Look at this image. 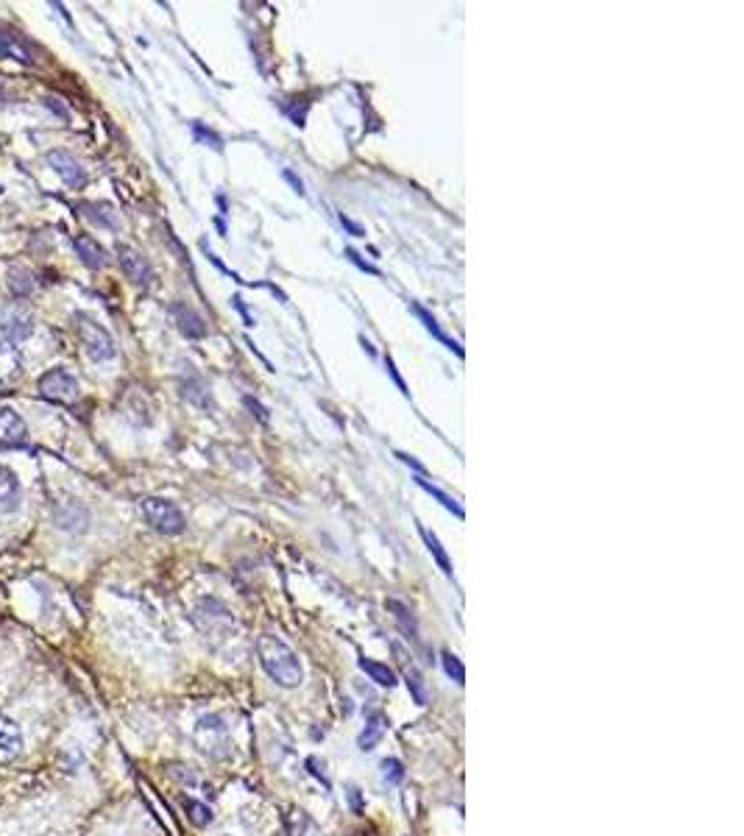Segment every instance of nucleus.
<instances>
[{
	"mask_svg": "<svg viewBox=\"0 0 744 836\" xmlns=\"http://www.w3.org/2000/svg\"><path fill=\"white\" fill-rule=\"evenodd\" d=\"M257 655L265 669V675L274 680L282 689H296L304 680V667H301L299 655L293 653L288 641L279 639L274 633H262L257 639Z\"/></svg>",
	"mask_w": 744,
	"mask_h": 836,
	"instance_id": "f257e3e1",
	"label": "nucleus"
},
{
	"mask_svg": "<svg viewBox=\"0 0 744 836\" xmlns=\"http://www.w3.org/2000/svg\"><path fill=\"white\" fill-rule=\"evenodd\" d=\"M76 321H79L81 346H84V352H87V357H90L92 363H109V360H115L118 349H115L112 335H109L95 318H90V315H79Z\"/></svg>",
	"mask_w": 744,
	"mask_h": 836,
	"instance_id": "f03ea898",
	"label": "nucleus"
},
{
	"mask_svg": "<svg viewBox=\"0 0 744 836\" xmlns=\"http://www.w3.org/2000/svg\"><path fill=\"white\" fill-rule=\"evenodd\" d=\"M143 516H145V522L151 524L157 533H162V536H179V533L187 530V519H184V513L176 508L173 502H168V499H159V497L143 499Z\"/></svg>",
	"mask_w": 744,
	"mask_h": 836,
	"instance_id": "7ed1b4c3",
	"label": "nucleus"
},
{
	"mask_svg": "<svg viewBox=\"0 0 744 836\" xmlns=\"http://www.w3.org/2000/svg\"><path fill=\"white\" fill-rule=\"evenodd\" d=\"M40 393L48 402L70 405L79 399V382L73 374H67L65 368H51L40 377Z\"/></svg>",
	"mask_w": 744,
	"mask_h": 836,
	"instance_id": "20e7f679",
	"label": "nucleus"
},
{
	"mask_svg": "<svg viewBox=\"0 0 744 836\" xmlns=\"http://www.w3.org/2000/svg\"><path fill=\"white\" fill-rule=\"evenodd\" d=\"M34 332V318L20 304H6L0 307V335L9 343H20Z\"/></svg>",
	"mask_w": 744,
	"mask_h": 836,
	"instance_id": "39448f33",
	"label": "nucleus"
},
{
	"mask_svg": "<svg viewBox=\"0 0 744 836\" xmlns=\"http://www.w3.org/2000/svg\"><path fill=\"white\" fill-rule=\"evenodd\" d=\"M391 647H393V655H396V658H399V664H402V678H405L407 689H410V697L416 700V706H427V700H430L427 680H424V675H421V669L413 664V653H407L399 641H393Z\"/></svg>",
	"mask_w": 744,
	"mask_h": 836,
	"instance_id": "423d86ee",
	"label": "nucleus"
},
{
	"mask_svg": "<svg viewBox=\"0 0 744 836\" xmlns=\"http://www.w3.org/2000/svg\"><path fill=\"white\" fill-rule=\"evenodd\" d=\"M118 260H120V268H123V274L129 276L134 285L148 288V285L154 282V271H151V265H148V260H145L143 254H140L137 249H131V246H118Z\"/></svg>",
	"mask_w": 744,
	"mask_h": 836,
	"instance_id": "0eeeda50",
	"label": "nucleus"
},
{
	"mask_svg": "<svg viewBox=\"0 0 744 836\" xmlns=\"http://www.w3.org/2000/svg\"><path fill=\"white\" fill-rule=\"evenodd\" d=\"M28 441V427L14 407H0V446L17 449Z\"/></svg>",
	"mask_w": 744,
	"mask_h": 836,
	"instance_id": "6e6552de",
	"label": "nucleus"
},
{
	"mask_svg": "<svg viewBox=\"0 0 744 836\" xmlns=\"http://www.w3.org/2000/svg\"><path fill=\"white\" fill-rule=\"evenodd\" d=\"M196 742L204 753H209V756H221V750H218V747H226V728H223L221 719L218 717L198 719Z\"/></svg>",
	"mask_w": 744,
	"mask_h": 836,
	"instance_id": "1a4fd4ad",
	"label": "nucleus"
},
{
	"mask_svg": "<svg viewBox=\"0 0 744 836\" xmlns=\"http://www.w3.org/2000/svg\"><path fill=\"white\" fill-rule=\"evenodd\" d=\"M45 159H48V165L62 176V182H65L67 187H84V184H87L84 168H81L79 162L70 157L67 151H48Z\"/></svg>",
	"mask_w": 744,
	"mask_h": 836,
	"instance_id": "9d476101",
	"label": "nucleus"
},
{
	"mask_svg": "<svg viewBox=\"0 0 744 836\" xmlns=\"http://www.w3.org/2000/svg\"><path fill=\"white\" fill-rule=\"evenodd\" d=\"M170 313H173V321H176V327H179V332H182L184 338H204L207 335V324H204V318L190 307V304H173L170 307Z\"/></svg>",
	"mask_w": 744,
	"mask_h": 836,
	"instance_id": "9b49d317",
	"label": "nucleus"
},
{
	"mask_svg": "<svg viewBox=\"0 0 744 836\" xmlns=\"http://www.w3.org/2000/svg\"><path fill=\"white\" fill-rule=\"evenodd\" d=\"M23 750V733L17 728V722L9 717H0V764H9L20 756Z\"/></svg>",
	"mask_w": 744,
	"mask_h": 836,
	"instance_id": "f8f14e48",
	"label": "nucleus"
},
{
	"mask_svg": "<svg viewBox=\"0 0 744 836\" xmlns=\"http://www.w3.org/2000/svg\"><path fill=\"white\" fill-rule=\"evenodd\" d=\"M23 377V357L17 346L0 338V385H12Z\"/></svg>",
	"mask_w": 744,
	"mask_h": 836,
	"instance_id": "ddd939ff",
	"label": "nucleus"
},
{
	"mask_svg": "<svg viewBox=\"0 0 744 836\" xmlns=\"http://www.w3.org/2000/svg\"><path fill=\"white\" fill-rule=\"evenodd\" d=\"M73 246H76L81 262H84L90 271H98V268H104L106 262H109V254H106L104 246H101L98 240H92L90 235H79L73 240Z\"/></svg>",
	"mask_w": 744,
	"mask_h": 836,
	"instance_id": "4468645a",
	"label": "nucleus"
},
{
	"mask_svg": "<svg viewBox=\"0 0 744 836\" xmlns=\"http://www.w3.org/2000/svg\"><path fill=\"white\" fill-rule=\"evenodd\" d=\"M84 218L90 223H95V226H101V229H112V232H118L120 229V221L118 215H115V207L112 204H104V201H95V204H84Z\"/></svg>",
	"mask_w": 744,
	"mask_h": 836,
	"instance_id": "2eb2a0df",
	"label": "nucleus"
},
{
	"mask_svg": "<svg viewBox=\"0 0 744 836\" xmlns=\"http://www.w3.org/2000/svg\"><path fill=\"white\" fill-rule=\"evenodd\" d=\"M20 502V483L9 466H0V508L14 510Z\"/></svg>",
	"mask_w": 744,
	"mask_h": 836,
	"instance_id": "dca6fc26",
	"label": "nucleus"
},
{
	"mask_svg": "<svg viewBox=\"0 0 744 836\" xmlns=\"http://www.w3.org/2000/svg\"><path fill=\"white\" fill-rule=\"evenodd\" d=\"M0 56H9V59H17L23 65H34V56L28 51V45L20 37H14L9 31L0 28Z\"/></svg>",
	"mask_w": 744,
	"mask_h": 836,
	"instance_id": "f3484780",
	"label": "nucleus"
},
{
	"mask_svg": "<svg viewBox=\"0 0 744 836\" xmlns=\"http://www.w3.org/2000/svg\"><path fill=\"white\" fill-rule=\"evenodd\" d=\"M360 664V669L366 672L368 678L374 680L377 686H385V689H393L396 683H399V678H396V672H393L388 664H379V661H374V658H360L357 661Z\"/></svg>",
	"mask_w": 744,
	"mask_h": 836,
	"instance_id": "a211bd4d",
	"label": "nucleus"
},
{
	"mask_svg": "<svg viewBox=\"0 0 744 836\" xmlns=\"http://www.w3.org/2000/svg\"><path fill=\"white\" fill-rule=\"evenodd\" d=\"M382 733H385V717L377 711V714H371V717H368L366 728H363L360 739H357L360 750H363V753H371V750L382 742Z\"/></svg>",
	"mask_w": 744,
	"mask_h": 836,
	"instance_id": "6ab92c4d",
	"label": "nucleus"
},
{
	"mask_svg": "<svg viewBox=\"0 0 744 836\" xmlns=\"http://www.w3.org/2000/svg\"><path fill=\"white\" fill-rule=\"evenodd\" d=\"M34 276H31V271L28 268H20V265H14L12 271H9V290H12L14 299H28L31 293H34Z\"/></svg>",
	"mask_w": 744,
	"mask_h": 836,
	"instance_id": "aec40b11",
	"label": "nucleus"
},
{
	"mask_svg": "<svg viewBox=\"0 0 744 836\" xmlns=\"http://www.w3.org/2000/svg\"><path fill=\"white\" fill-rule=\"evenodd\" d=\"M388 611H393V616H396V622H399V627L407 633V639L416 641V644H421V639H418V625H416V616H413V611L407 608V605H402L399 600H388Z\"/></svg>",
	"mask_w": 744,
	"mask_h": 836,
	"instance_id": "412c9836",
	"label": "nucleus"
},
{
	"mask_svg": "<svg viewBox=\"0 0 744 836\" xmlns=\"http://www.w3.org/2000/svg\"><path fill=\"white\" fill-rule=\"evenodd\" d=\"M410 307H413V313H416L418 318L424 321V327L430 329L432 335H435V338L441 340V343H444L446 349H452V352H455V354H463V346H460L457 340H449V338H446L444 332H441V327H438V321H435V318H432V315L427 313V310H424L421 304H416V301H410Z\"/></svg>",
	"mask_w": 744,
	"mask_h": 836,
	"instance_id": "4be33fe9",
	"label": "nucleus"
},
{
	"mask_svg": "<svg viewBox=\"0 0 744 836\" xmlns=\"http://www.w3.org/2000/svg\"><path fill=\"white\" fill-rule=\"evenodd\" d=\"M421 538H424V544H427V549L432 552L435 563L441 566V572H444L446 577H452V563H449V555H446V549L441 547L438 536H435V533H430L427 527H421Z\"/></svg>",
	"mask_w": 744,
	"mask_h": 836,
	"instance_id": "5701e85b",
	"label": "nucleus"
},
{
	"mask_svg": "<svg viewBox=\"0 0 744 836\" xmlns=\"http://www.w3.org/2000/svg\"><path fill=\"white\" fill-rule=\"evenodd\" d=\"M184 811H187V820L196 825V828H204V825L212 823V809H209L207 803H201V800H193V797H184Z\"/></svg>",
	"mask_w": 744,
	"mask_h": 836,
	"instance_id": "b1692460",
	"label": "nucleus"
},
{
	"mask_svg": "<svg viewBox=\"0 0 744 836\" xmlns=\"http://www.w3.org/2000/svg\"><path fill=\"white\" fill-rule=\"evenodd\" d=\"M416 483L421 485V488H424V491H427V494H430V497L438 499V502H441V505H444V508L449 510V513H455L457 519H463V516H466V513H463V508H460V505H457L455 499L449 497V494H444V491H441V488H438V485L427 483V480H424V477H418Z\"/></svg>",
	"mask_w": 744,
	"mask_h": 836,
	"instance_id": "393cba45",
	"label": "nucleus"
},
{
	"mask_svg": "<svg viewBox=\"0 0 744 836\" xmlns=\"http://www.w3.org/2000/svg\"><path fill=\"white\" fill-rule=\"evenodd\" d=\"M441 664H444L446 675L455 680L457 686H466V669H463V664H460V658H457L455 653L444 650V653H441Z\"/></svg>",
	"mask_w": 744,
	"mask_h": 836,
	"instance_id": "a878e982",
	"label": "nucleus"
},
{
	"mask_svg": "<svg viewBox=\"0 0 744 836\" xmlns=\"http://www.w3.org/2000/svg\"><path fill=\"white\" fill-rule=\"evenodd\" d=\"M382 778L393 786L402 784V781H405V767H402V761H399V758H385V761H382Z\"/></svg>",
	"mask_w": 744,
	"mask_h": 836,
	"instance_id": "bb28decb",
	"label": "nucleus"
},
{
	"mask_svg": "<svg viewBox=\"0 0 744 836\" xmlns=\"http://www.w3.org/2000/svg\"><path fill=\"white\" fill-rule=\"evenodd\" d=\"M193 134H196V140H201L204 145H209V148H215V151H223V140L215 134L212 129H207V126H201V123H193Z\"/></svg>",
	"mask_w": 744,
	"mask_h": 836,
	"instance_id": "cd10ccee",
	"label": "nucleus"
},
{
	"mask_svg": "<svg viewBox=\"0 0 744 836\" xmlns=\"http://www.w3.org/2000/svg\"><path fill=\"white\" fill-rule=\"evenodd\" d=\"M346 260L354 262V265H357V268H360V271H366V274L379 276L377 268H374V265H368V262L363 260V257H360V254H357V251H354V249H346Z\"/></svg>",
	"mask_w": 744,
	"mask_h": 836,
	"instance_id": "c85d7f7f",
	"label": "nucleus"
},
{
	"mask_svg": "<svg viewBox=\"0 0 744 836\" xmlns=\"http://www.w3.org/2000/svg\"><path fill=\"white\" fill-rule=\"evenodd\" d=\"M385 368H388V374H391V377H393V382L399 385V391L405 393V396H410V391H407V385H405V379L399 377V371H396V366H393L391 357H385Z\"/></svg>",
	"mask_w": 744,
	"mask_h": 836,
	"instance_id": "c756f323",
	"label": "nucleus"
},
{
	"mask_svg": "<svg viewBox=\"0 0 744 836\" xmlns=\"http://www.w3.org/2000/svg\"><path fill=\"white\" fill-rule=\"evenodd\" d=\"M243 402H246L248 410H251V413H254V416L260 418V421H268V410H265V407H262L260 402H257V399H251V396H246V399H243Z\"/></svg>",
	"mask_w": 744,
	"mask_h": 836,
	"instance_id": "7c9ffc66",
	"label": "nucleus"
},
{
	"mask_svg": "<svg viewBox=\"0 0 744 836\" xmlns=\"http://www.w3.org/2000/svg\"><path fill=\"white\" fill-rule=\"evenodd\" d=\"M396 458L402 460V463H407V466H410V469H416L418 474H421V477H424V474H427V469H424V466H421V463H418L416 458H410V455H405V452H396Z\"/></svg>",
	"mask_w": 744,
	"mask_h": 836,
	"instance_id": "2f4dec72",
	"label": "nucleus"
},
{
	"mask_svg": "<svg viewBox=\"0 0 744 836\" xmlns=\"http://www.w3.org/2000/svg\"><path fill=\"white\" fill-rule=\"evenodd\" d=\"M282 176H285V179H288V182L293 184V190H296L299 196H304V182H301V179H299V176H296V173H293V170H285Z\"/></svg>",
	"mask_w": 744,
	"mask_h": 836,
	"instance_id": "473e14b6",
	"label": "nucleus"
},
{
	"mask_svg": "<svg viewBox=\"0 0 744 836\" xmlns=\"http://www.w3.org/2000/svg\"><path fill=\"white\" fill-rule=\"evenodd\" d=\"M340 223H343V226H346V229H349V232H352L354 237H363V235H366V232H363V229H360V226H357V223H354V221H349L346 215H340Z\"/></svg>",
	"mask_w": 744,
	"mask_h": 836,
	"instance_id": "72a5a7b5",
	"label": "nucleus"
},
{
	"mask_svg": "<svg viewBox=\"0 0 744 836\" xmlns=\"http://www.w3.org/2000/svg\"><path fill=\"white\" fill-rule=\"evenodd\" d=\"M232 304H235L237 310H240V315H243V318H246V327H251V324H254V318H251V315H248V310H246V307H243V301H240V299H237V296H235V299H232Z\"/></svg>",
	"mask_w": 744,
	"mask_h": 836,
	"instance_id": "f704fd0d",
	"label": "nucleus"
},
{
	"mask_svg": "<svg viewBox=\"0 0 744 836\" xmlns=\"http://www.w3.org/2000/svg\"><path fill=\"white\" fill-rule=\"evenodd\" d=\"M349 797H352V806H354V811H357V814H360V811H363V806H360V795H357V789H352V792H349Z\"/></svg>",
	"mask_w": 744,
	"mask_h": 836,
	"instance_id": "c9c22d12",
	"label": "nucleus"
},
{
	"mask_svg": "<svg viewBox=\"0 0 744 836\" xmlns=\"http://www.w3.org/2000/svg\"><path fill=\"white\" fill-rule=\"evenodd\" d=\"M357 836H366V834H357Z\"/></svg>",
	"mask_w": 744,
	"mask_h": 836,
	"instance_id": "e433bc0d",
	"label": "nucleus"
},
{
	"mask_svg": "<svg viewBox=\"0 0 744 836\" xmlns=\"http://www.w3.org/2000/svg\"><path fill=\"white\" fill-rule=\"evenodd\" d=\"M0 98H3V92H0Z\"/></svg>",
	"mask_w": 744,
	"mask_h": 836,
	"instance_id": "4c0bfd02",
	"label": "nucleus"
}]
</instances>
